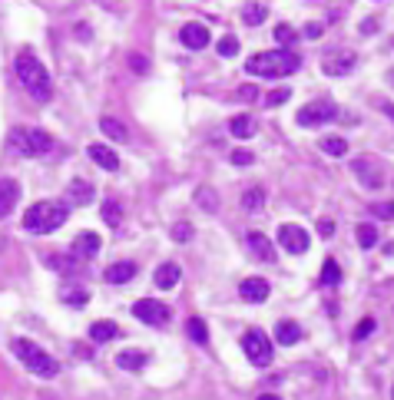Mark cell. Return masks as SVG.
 <instances>
[{
    "label": "cell",
    "instance_id": "cell-1",
    "mask_svg": "<svg viewBox=\"0 0 394 400\" xmlns=\"http://www.w3.org/2000/svg\"><path fill=\"white\" fill-rule=\"evenodd\" d=\"M13 73L20 80V87L30 93V100L34 103H50L53 100V80L47 73V66L34 57V53H17V60H13Z\"/></svg>",
    "mask_w": 394,
    "mask_h": 400
},
{
    "label": "cell",
    "instance_id": "cell-2",
    "mask_svg": "<svg viewBox=\"0 0 394 400\" xmlns=\"http://www.w3.org/2000/svg\"><path fill=\"white\" fill-rule=\"evenodd\" d=\"M66 218H70V205L66 202L43 199V202H34L24 212V228L34 232V235H50V232H57L64 225Z\"/></svg>",
    "mask_w": 394,
    "mask_h": 400
},
{
    "label": "cell",
    "instance_id": "cell-3",
    "mask_svg": "<svg viewBox=\"0 0 394 400\" xmlns=\"http://www.w3.org/2000/svg\"><path fill=\"white\" fill-rule=\"evenodd\" d=\"M302 66V60L292 50H268V53H255L245 60V73L249 76H262V80H279L289 76Z\"/></svg>",
    "mask_w": 394,
    "mask_h": 400
},
{
    "label": "cell",
    "instance_id": "cell-4",
    "mask_svg": "<svg viewBox=\"0 0 394 400\" xmlns=\"http://www.w3.org/2000/svg\"><path fill=\"white\" fill-rule=\"evenodd\" d=\"M10 350H13V357L24 364L30 374L43 377V380H53V377L60 374V364L53 361V357L43 348H40V344H34L30 338H13L10 341Z\"/></svg>",
    "mask_w": 394,
    "mask_h": 400
},
{
    "label": "cell",
    "instance_id": "cell-5",
    "mask_svg": "<svg viewBox=\"0 0 394 400\" xmlns=\"http://www.w3.org/2000/svg\"><path fill=\"white\" fill-rule=\"evenodd\" d=\"M10 146L20 152V156L34 159V156H43V152L53 149V136L47 129H37V126H20V129L10 133Z\"/></svg>",
    "mask_w": 394,
    "mask_h": 400
},
{
    "label": "cell",
    "instance_id": "cell-6",
    "mask_svg": "<svg viewBox=\"0 0 394 400\" xmlns=\"http://www.w3.org/2000/svg\"><path fill=\"white\" fill-rule=\"evenodd\" d=\"M242 350H245L249 364H255V367H268L272 357H275V348H272L268 334L265 331H258V327H252V331L242 334Z\"/></svg>",
    "mask_w": 394,
    "mask_h": 400
},
{
    "label": "cell",
    "instance_id": "cell-7",
    "mask_svg": "<svg viewBox=\"0 0 394 400\" xmlns=\"http://www.w3.org/2000/svg\"><path fill=\"white\" fill-rule=\"evenodd\" d=\"M133 318H140L143 325L163 327V325H169L173 311H169V304H163V301H156V298H140L136 304H133Z\"/></svg>",
    "mask_w": 394,
    "mask_h": 400
},
{
    "label": "cell",
    "instance_id": "cell-8",
    "mask_svg": "<svg viewBox=\"0 0 394 400\" xmlns=\"http://www.w3.org/2000/svg\"><path fill=\"white\" fill-rule=\"evenodd\" d=\"M338 119V106L335 103H312V106H305V110H298V116H295V123L298 126H325V123H335Z\"/></svg>",
    "mask_w": 394,
    "mask_h": 400
},
{
    "label": "cell",
    "instance_id": "cell-9",
    "mask_svg": "<svg viewBox=\"0 0 394 400\" xmlns=\"http://www.w3.org/2000/svg\"><path fill=\"white\" fill-rule=\"evenodd\" d=\"M351 172L358 175V182L365 188H381L384 186V169L381 163L374 159V156H361V159H355L351 163Z\"/></svg>",
    "mask_w": 394,
    "mask_h": 400
},
{
    "label": "cell",
    "instance_id": "cell-10",
    "mask_svg": "<svg viewBox=\"0 0 394 400\" xmlns=\"http://www.w3.org/2000/svg\"><path fill=\"white\" fill-rule=\"evenodd\" d=\"M279 245L289 255H305L312 238H308V232L302 225H279Z\"/></svg>",
    "mask_w": 394,
    "mask_h": 400
},
{
    "label": "cell",
    "instance_id": "cell-11",
    "mask_svg": "<svg viewBox=\"0 0 394 400\" xmlns=\"http://www.w3.org/2000/svg\"><path fill=\"white\" fill-rule=\"evenodd\" d=\"M103 249V242L96 232H80L77 238H73V245H70V255L77 258V262H89V258H96Z\"/></svg>",
    "mask_w": 394,
    "mask_h": 400
},
{
    "label": "cell",
    "instance_id": "cell-12",
    "mask_svg": "<svg viewBox=\"0 0 394 400\" xmlns=\"http://www.w3.org/2000/svg\"><path fill=\"white\" fill-rule=\"evenodd\" d=\"M268 295H272V285L265 278H245L239 285V298L249 304H262V301H268Z\"/></svg>",
    "mask_w": 394,
    "mask_h": 400
},
{
    "label": "cell",
    "instance_id": "cell-13",
    "mask_svg": "<svg viewBox=\"0 0 394 400\" xmlns=\"http://www.w3.org/2000/svg\"><path fill=\"white\" fill-rule=\"evenodd\" d=\"M93 195H96V188L89 186L87 179H73V182L66 186L64 202L70 205V209H80V205H89V202H93Z\"/></svg>",
    "mask_w": 394,
    "mask_h": 400
},
{
    "label": "cell",
    "instance_id": "cell-14",
    "mask_svg": "<svg viewBox=\"0 0 394 400\" xmlns=\"http://www.w3.org/2000/svg\"><path fill=\"white\" fill-rule=\"evenodd\" d=\"M209 40H212L209 37V27H203V24H186L179 30V43L189 47V50H205Z\"/></svg>",
    "mask_w": 394,
    "mask_h": 400
},
{
    "label": "cell",
    "instance_id": "cell-15",
    "mask_svg": "<svg viewBox=\"0 0 394 400\" xmlns=\"http://www.w3.org/2000/svg\"><path fill=\"white\" fill-rule=\"evenodd\" d=\"M355 63H358L355 53L342 50V53H335V57H328V60L321 63V70H325V76H348L355 70Z\"/></svg>",
    "mask_w": 394,
    "mask_h": 400
},
{
    "label": "cell",
    "instance_id": "cell-16",
    "mask_svg": "<svg viewBox=\"0 0 394 400\" xmlns=\"http://www.w3.org/2000/svg\"><path fill=\"white\" fill-rule=\"evenodd\" d=\"M302 338H305V331H302V325L292 321V318H282L279 325H275V344H282V348H292V344H298Z\"/></svg>",
    "mask_w": 394,
    "mask_h": 400
},
{
    "label": "cell",
    "instance_id": "cell-17",
    "mask_svg": "<svg viewBox=\"0 0 394 400\" xmlns=\"http://www.w3.org/2000/svg\"><path fill=\"white\" fill-rule=\"evenodd\" d=\"M17 202H20V182L17 179H0V218H7L17 209Z\"/></svg>",
    "mask_w": 394,
    "mask_h": 400
},
{
    "label": "cell",
    "instance_id": "cell-18",
    "mask_svg": "<svg viewBox=\"0 0 394 400\" xmlns=\"http://www.w3.org/2000/svg\"><path fill=\"white\" fill-rule=\"evenodd\" d=\"M245 245H249V251H252L258 262H265V265L275 262V249H272V238H265L262 232H249V235H245Z\"/></svg>",
    "mask_w": 394,
    "mask_h": 400
},
{
    "label": "cell",
    "instance_id": "cell-19",
    "mask_svg": "<svg viewBox=\"0 0 394 400\" xmlns=\"http://www.w3.org/2000/svg\"><path fill=\"white\" fill-rule=\"evenodd\" d=\"M146 364H149V354H146V350L126 348V350L116 354V367H119V371H129V374H140Z\"/></svg>",
    "mask_w": 394,
    "mask_h": 400
},
{
    "label": "cell",
    "instance_id": "cell-20",
    "mask_svg": "<svg viewBox=\"0 0 394 400\" xmlns=\"http://www.w3.org/2000/svg\"><path fill=\"white\" fill-rule=\"evenodd\" d=\"M87 156L93 159V163L100 165V169H106V172H119V156H116L110 146H103V142H93L87 149Z\"/></svg>",
    "mask_w": 394,
    "mask_h": 400
},
{
    "label": "cell",
    "instance_id": "cell-21",
    "mask_svg": "<svg viewBox=\"0 0 394 400\" xmlns=\"http://www.w3.org/2000/svg\"><path fill=\"white\" fill-rule=\"evenodd\" d=\"M133 278H136V262H113L103 272V281H106V285H126Z\"/></svg>",
    "mask_w": 394,
    "mask_h": 400
},
{
    "label": "cell",
    "instance_id": "cell-22",
    "mask_svg": "<svg viewBox=\"0 0 394 400\" xmlns=\"http://www.w3.org/2000/svg\"><path fill=\"white\" fill-rule=\"evenodd\" d=\"M153 281H156V288H163V291H169V288H176L179 281H182V268H179L176 262H163L159 268H156Z\"/></svg>",
    "mask_w": 394,
    "mask_h": 400
},
{
    "label": "cell",
    "instance_id": "cell-23",
    "mask_svg": "<svg viewBox=\"0 0 394 400\" xmlns=\"http://www.w3.org/2000/svg\"><path fill=\"white\" fill-rule=\"evenodd\" d=\"M116 338H119V325L116 321H93L89 325V341L93 344H110Z\"/></svg>",
    "mask_w": 394,
    "mask_h": 400
},
{
    "label": "cell",
    "instance_id": "cell-24",
    "mask_svg": "<svg viewBox=\"0 0 394 400\" xmlns=\"http://www.w3.org/2000/svg\"><path fill=\"white\" fill-rule=\"evenodd\" d=\"M265 209V192L258 186H252V188H245L242 192V212H249V215H258Z\"/></svg>",
    "mask_w": 394,
    "mask_h": 400
},
{
    "label": "cell",
    "instance_id": "cell-25",
    "mask_svg": "<svg viewBox=\"0 0 394 400\" xmlns=\"http://www.w3.org/2000/svg\"><path fill=\"white\" fill-rule=\"evenodd\" d=\"M229 133L235 139H252L255 136V119H252V116H245V113L232 116V119H229Z\"/></svg>",
    "mask_w": 394,
    "mask_h": 400
},
{
    "label": "cell",
    "instance_id": "cell-26",
    "mask_svg": "<svg viewBox=\"0 0 394 400\" xmlns=\"http://www.w3.org/2000/svg\"><path fill=\"white\" fill-rule=\"evenodd\" d=\"M100 129L106 133V136L113 139V142H129V129L119 119H113V116H103L100 119Z\"/></svg>",
    "mask_w": 394,
    "mask_h": 400
},
{
    "label": "cell",
    "instance_id": "cell-27",
    "mask_svg": "<svg viewBox=\"0 0 394 400\" xmlns=\"http://www.w3.org/2000/svg\"><path fill=\"white\" fill-rule=\"evenodd\" d=\"M60 301L70 304V308H83V304L89 301V291L83 285H66L64 291H60Z\"/></svg>",
    "mask_w": 394,
    "mask_h": 400
},
{
    "label": "cell",
    "instance_id": "cell-28",
    "mask_svg": "<svg viewBox=\"0 0 394 400\" xmlns=\"http://www.w3.org/2000/svg\"><path fill=\"white\" fill-rule=\"evenodd\" d=\"M100 215H103V222H106L110 228H119V225H123V205H119L116 199H103Z\"/></svg>",
    "mask_w": 394,
    "mask_h": 400
},
{
    "label": "cell",
    "instance_id": "cell-29",
    "mask_svg": "<svg viewBox=\"0 0 394 400\" xmlns=\"http://www.w3.org/2000/svg\"><path fill=\"white\" fill-rule=\"evenodd\" d=\"M196 205L203 212H219V192L212 186H199L196 188Z\"/></svg>",
    "mask_w": 394,
    "mask_h": 400
},
{
    "label": "cell",
    "instance_id": "cell-30",
    "mask_svg": "<svg viewBox=\"0 0 394 400\" xmlns=\"http://www.w3.org/2000/svg\"><path fill=\"white\" fill-rule=\"evenodd\" d=\"M318 281L325 288H335L338 281H342V265L335 262V258H325L321 262V275H318Z\"/></svg>",
    "mask_w": 394,
    "mask_h": 400
},
{
    "label": "cell",
    "instance_id": "cell-31",
    "mask_svg": "<svg viewBox=\"0 0 394 400\" xmlns=\"http://www.w3.org/2000/svg\"><path fill=\"white\" fill-rule=\"evenodd\" d=\"M186 334H189V341L192 344H209V327H205V321L203 318H189L186 321Z\"/></svg>",
    "mask_w": 394,
    "mask_h": 400
},
{
    "label": "cell",
    "instance_id": "cell-32",
    "mask_svg": "<svg viewBox=\"0 0 394 400\" xmlns=\"http://www.w3.org/2000/svg\"><path fill=\"white\" fill-rule=\"evenodd\" d=\"M265 17H268L265 3H245V7H242V20H245L249 27H258Z\"/></svg>",
    "mask_w": 394,
    "mask_h": 400
},
{
    "label": "cell",
    "instance_id": "cell-33",
    "mask_svg": "<svg viewBox=\"0 0 394 400\" xmlns=\"http://www.w3.org/2000/svg\"><path fill=\"white\" fill-rule=\"evenodd\" d=\"M355 242L361 245V249H374V245H378V228L368 225V222H365V225H358L355 228Z\"/></svg>",
    "mask_w": 394,
    "mask_h": 400
},
{
    "label": "cell",
    "instance_id": "cell-34",
    "mask_svg": "<svg viewBox=\"0 0 394 400\" xmlns=\"http://www.w3.org/2000/svg\"><path fill=\"white\" fill-rule=\"evenodd\" d=\"M318 146H321V152H328V156H344L348 152V142L342 136H325Z\"/></svg>",
    "mask_w": 394,
    "mask_h": 400
},
{
    "label": "cell",
    "instance_id": "cell-35",
    "mask_svg": "<svg viewBox=\"0 0 394 400\" xmlns=\"http://www.w3.org/2000/svg\"><path fill=\"white\" fill-rule=\"evenodd\" d=\"M216 50H219V57H226V60H229V57H235V53H239V37L226 34V37L216 43Z\"/></svg>",
    "mask_w": 394,
    "mask_h": 400
},
{
    "label": "cell",
    "instance_id": "cell-36",
    "mask_svg": "<svg viewBox=\"0 0 394 400\" xmlns=\"http://www.w3.org/2000/svg\"><path fill=\"white\" fill-rule=\"evenodd\" d=\"M272 37L279 40L282 47H292L295 40H298V34H295V30H292V27H289V24H279V27H275V30H272Z\"/></svg>",
    "mask_w": 394,
    "mask_h": 400
},
{
    "label": "cell",
    "instance_id": "cell-37",
    "mask_svg": "<svg viewBox=\"0 0 394 400\" xmlns=\"http://www.w3.org/2000/svg\"><path fill=\"white\" fill-rule=\"evenodd\" d=\"M192 235H196V228H192L189 222H176V225H173V242H179V245L192 242Z\"/></svg>",
    "mask_w": 394,
    "mask_h": 400
},
{
    "label": "cell",
    "instance_id": "cell-38",
    "mask_svg": "<svg viewBox=\"0 0 394 400\" xmlns=\"http://www.w3.org/2000/svg\"><path fill=\"white\" fill-rule=\"evenodd\" d=\"M368 212L374 215V218H381V222H391L394 218V202H374Z\"/></svg>",
    "mask_w": 394,
    "mask_h": 400
},
{
    "label": "cell",
    "instance_id": "cell-39",
    "mask_svg": "<svg viewBox=\"0 0 394 400\" xmlns=\"http://www.w3.org/2000/svg\"><path fill=\"white\" fill-rule=\"evenodd\" d=\"M374 318H365V321H361V325H355V331H351V341H365V338H371V334H374Z\"/></svg>",
    "mask_w": 394,
    "mask_h": 400
},
{
    "label": "cell",
    "instance_id": "cell-40",
    "mask_svg": "<svg viewBox=\"0 0 394 400\" xmlns=\"http://www.w3.org/2000/svg\"><path fill=\"white\" fill-rule=\"evenodd\" d=\"M73 262H77L73 255H50V258H47V265H50L53 272H70V268H73Z\"/></svg>",
    "mask_w": 394,
    "mask_h": 400
},
{
    "label": "cell",
    "instance_id": "cell-41",
    "mask_svg": "<svg viewBox=\"0 0 394 400\" xmlns=\"http://www.w3.org/2000/svg\"><path fill=\"white\" fill-rule=\"evenodd\" d=\"M129 70H133V73H140V76H146L149 73V60H146V57H143V53H129Z\"/></svg>",
    "mask_w": 394,
    "mask_h": 400
},
{
    "label": "cell",
    "instance_id": "cell-42",
    "mask_svg": "<svg viewBox=\"0 0 394 400\" xmlns=\"http://www.w3.org/2000/svg\"><path fill=\"white\" fill-rule=\"evenodd\" d=\"M289 100H292V89H289V87L272 89V93H268V96H265V103H268V106H282V103H289Z\"/></svg>",
    "mask_w": 394,
    "mask_h": 400
},
{
    "label": "cell",
    "instance_id": "cell-43",
    "mask_svg": "<svg viewBox=\"0 0 394 400\" xmlns=\"http://www.w3.org/2000/svg\"><path fill=\"white\" fill-rule=\"evenodd\" d=\"M229 159H232V165H252V163H255V156H252L249 149H235Z\"/></svg>",
    "mask_w": 394,
    "mask_h": 400
},
{
    "label": "cell",
    "instance_id": "cell-44",
    "mask_svg": "<svg viewBox=\"0 0 394 400\" xmlns=\"http://www.w3.org/2000/svg\"><path fill=\"white\" fill-rule=\"evenodd\" d=\"M318 235L331 238V235H335V222H331V218H321V222H318Z\"/></svg>",
    "mask_w": 394,
    "mask_h": 400
},
{
    "label": "cell",
    "instance_id": "cell-45",
    "mask_svg": "<svg viewBox=\"0 0 394 400\" xmlns=\"http://www.w3.org/2000/svg\"><path fill=\"white\" fill-rule=\"evenodd\" d=\"M239 100H249V103L258 100V87H242L239 89Z\"/></svg>",
    "mask_w": 394,
    "mask_h": 400
},
{
    "label": "cell",
    "instance_id": "cell-46",
    "mask_svg": "<svg viewBox=\"0 0 394 400\" xmlns=\"http://www.w3.org/2000/svg\"><path fill=\"white\" fill-rule=\"evenodd\" d=\"M321 34H325V27H321V24H308V27H305V37H308V40H318Z\"/></svg>",
    "mask_w": 394,
    "mask_h": 400
},
{
    "label": "cell",
    "instance_id": "cell-47",
    "mask_svg": "<svg viewBox=\"0 0 394 400\" xmlns=\"http://www.w3.org/2000/svg\"><path fill=\"white\" fill-rule=\"evenodd\" d=\"M361 34H365V37H371V34H378V20H374V17H368V20L361 24Z\"/></svg>",
    "mask_w": 394,
    "mask_h": 400
},
{
    "label": "cell",
    "instance_id": "cell-48",
    "mask_svg": "<svg viewBox=\"0 0 394 400\" xmlns=\"http://www.w3.org/2000/svg\"><path fill=\"white\" fill-rule=\"evenodd\" d=\"M381 113H384V116H388V119H391V123H394V103H381Z\"/></svg>",
    "mask_w": 394,
    "mask_h": 400
},
{
    "label": "cell",
    "instance_id": "cell-49",
    "mask_svg": "<svg viewBox=\"0 0 394 400\" xmlns=\"http://www.w3.org/2000/svg\"><path fill=\"white\" fill-rule=\"evenodd\" d=\"M77 37H80V40H89V30H87V24H77Z\"/></svg>",
    "mask_w": 394,
    "mask_h": 400
},
{
    "label": "cell",
    "instance_id": "cell-50",
    "mask_svg": "<svg viewBox=\"0 0 394 400\" xmlns=\"http://www.w3.org/2000/svg\"><path fill=\"white\" fill-rule=\"evenodd\" d=\"M258 400H282V397H275V394H262Z\"/></svg>",
    "mask_w": 394,
    "mask_h": 400
},
{
    "label": "cell",
    "instance_id": "cell-51",
    "mask_svg": "<svg viewBox=\"0 0 394 400\" xmlns=\"http://www.w3.org/2000/svg\"><path fill=\"white\" fill-rule=\"evenodd\" d=\"M388 80H391V83H394V70H391V73H388Z\"/></svg>",
    "mask_w": 394,
    "mask_h": 400
},
{
    "label": "cell",
    "instance_id": "cell-52",
    "mask_svg": "<svg viewBox=\"0 0 394 400\" xmlns=\"http://www.w3.org/2000/svg\"><path fill=\"white\" fill-rule=\"evenodd\" d=\"M391 400H394V387H391Z\"/></svg>",
    "mask_w": 394,
    "mask_h": 400
}]
</instances>
